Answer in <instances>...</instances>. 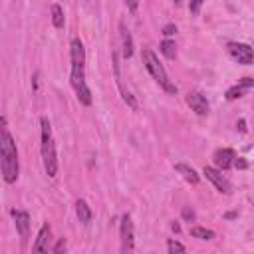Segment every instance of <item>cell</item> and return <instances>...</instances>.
Returning a JSON list of instances; mask_svg holds the SVG:
<instances>
[{"mask_svg":"<svg viewBox=\"0 0 254 254\" xmlns=\"http://www.w3.org/2000/svg\"><path fill=\"white\" fill-rule=\"evenodd\" d=\"M69 60H71V71H69V83L75 91V97L81 105L89 107L93 103L91 89L85 81V48L79 38H71L69 42Z\"/></svg>","mask_w":254,"mask_h":254,"instance_id":"6da1fadb","label":"cell"},{"mask_svg":"<svg viewBox=\"0 0 254 254\" xmlns=\"http://www.w3.org/2000/svg\"><path fill=\"white\" fill-rule=\"evenodd\" d=\"M0 171H2V179L8 185L16 183L18 173H20L18 149H16L14 137L8 129L6 117H0Z\"/></svg>","mask_w":254,"mask_h":254,"instance_id":"7a4b0ae2","label":"cell"},{"mask_svg":"<svg viewBox=\"0 0 254 254\" xmlns=\"http://www.w3.org/2000/svg\"><path fill=\"white\" fill-rule=\"evenodd\" d=\"M40 141H42L40 151H42L46 175L50 179H54L58 175V153H56V143H54V135H52V123L48 117L40 119Z\"/></svg>","mask_w":254,"mask_h":254,"instance_id":"3957f363","label":"cell"},{"mask_svg":"<svg viewBox=\"0 0 254 254\" xmlns=\"http://www.w3.org/2000/svg\"><path fill=\"white\" fill-rule=\"evenodd\" d=\"M141 58H143V64H145V67H147V71L151 73V77L161 85V89L163 91H167L169 95H177V85H175V81L169 77V73H167V69H165V65L159 62V58L155 56V52L153 50H149V48H145L143 52H141Z\"/></svg>","mask_w":254,"mask_h":254,"instance_id":"277c9868","label":"cell"},{"mask_svg":"<svg viewBox=\"0 0 254 254\" xmlns=\"http://www.w3.org/2000/svg\"><path fill=\"white\" fill-rule=\"evenodd\" d=\"M119 240H121V250L123 252H133L135 250V226H133L131 214H123L121 216Z\"/></svg>","mask_w":254,"mask_h":254,"instance_id":"5b68a950","label":"cell"},{"mask_svg":"<svg viewBox=\"0 0 254 254\" xmlns=\"http://www.w3.org/2000/svg\"><path fill=\"white\" fill-rule=\"evenodd\" d=\"M226 52H228V56H230L234 62H238V64H242V65H250L252 60H254V52H252V48H250L248 44L228 42V44H226Z\"/></svg>","mask_w":254,"mask_h":254,"instance_id":"8992f818","label":"cell"},{"mask_svg":"<svg viewBox=\"0 0 254 254\" xmlns=\"http://www.w3.org/2000/svg\"><path fill=\"white\" fill-rule=\"evenodd\" d=\"M202 173H204V177L216 187L218 192H224V194H230V192H232V185L228 183L226 177H222V171H218V169H214V167H204Z\"/></svg>","mask_w":254,"mask_h":254,"instance_id":"52a82bcc","label":"cell"},{"mask_svg":"<svg viewBox=\"0 0 254 254\" xmlns=\"http://www.w3.org/2000/svg\"><path fill=\"white\" fill-rule=\"evenodd\" d=\"M113 73H115V81H117V87H119V91H121V97H123V101L131 107V109H137V101H135V97L129 93V89H125V85H123V79H121V67H119V56H117V52H113Z\"/></svg>","mask_w":254,"mask_h":254,"instance_id":"ba28073f","label":"cell"},{"mask_svg":"<svg viewBox=\"0 0 254 254\" xmlns=\"http://www.w3.org/2000/svg\"><path fill=\"white\" fill-rule=\"evenodd\" d=\"M12 218H14V224H16V230L22 238V242L28 240V234H30V214L26 210H10Z\"/></svg>","mask_w":254,"mask_h":254,"instance_id":"9c48e42d","label":"cell"},{"mask_svg":"<svg viewBox=\"0 0 254 254\" xmlns=\"http://www.w3.org/2000/svg\"><path fill=\"white\" fill-rule=\"evenodd\" d=\"M187 103H189V107H190L196 115H206L208 109H210L206 97H204L200 91H189V93H187Z\"/></svg>","mask_w":254,"mask_h":254,"instance_id":"30bf717a","label":"cell"},{"mask_svg":"<svg viewBox=\"0 0 254 254\" xmlns=\"http://www.w3.org/2000/svg\"><path fill=\"white\" fill-rule=\"evenodd\" d=\"M234 157H236V153L232 151V149H218V151H214V155H212V159H214V169H218V171H228L232 165H234Z\"/></svg>","mask_w":254,"mask_h":254,"instance_id":"8fae6325","label":"cell"},{"mask_svg":"<svg viewBox=\"0 0 254 254\" xmlns=\"http://www.w3.org/2000/svg\"><path fill=\"white\" fill-rule=\"evenodd\" d=\"M254 87V79L252 77H242L236 85H232V87H228L226 89V99L228 101H234V99H238V97H242V95H246L250 89Z\"/></svg>","mask_w":254,"mask_h":254,"instance_id":"7c38bea8","label":"cell"},{"mask_svg":"<svg viewBox=\"0 0 254 254\" xmlns=\"http://www.w3.org/2000/svg\"><path fill=\"white\" fill-rule=\"evenodd\" d=\"M50 234H52V228H50L48 222H44L42 228H40V232H38V238H36L34 244H32V250H34V252H48Z\"/></svg>","mask_w":254,"mask_h":254,"instance_id":"4fadbf2b","label":"cell"},{"mask_svg":"<svg viewBox=\"0 0 254 254\" xmlns=\"http://www.w3.org/2000/svg\"><path fill=\"white\" fill-rule=\"evenodd\" d=\"M175 171H177L187 183H190V185H198V181H200V177L196 175V171H194L192 167H189L187 163H177V165H175Z\"/></svg>","mask_w":254,"mask_h":254,"instance_id":"5bb4252c","label":"cell"},{"mask_svg":"<svg viewBox=\"0 0 254 254\" xmlns=\"http://www.w3.org/2000/svg\"><path fill=\"white\" fill-rule=\"evenodd\" d=\"M75 214H77V220H79L81 224H89L91 218H93V212H91L89 204H87L83 198H79V200L75 202Z\"/></svg>","mask_w":254,"mask_h":254,"instance_id":"9a60e30c","label":"cell"},{"mask_svg":"<svg viewBox=\"0 0 254 254\" xmlns=\"http://www.w3.org/2000/svg\"><path fill=\"white\" fill-rule=\"evenodd\" d=\"M119 32H121V42H123V58H131L133 56V38L123 22L119 24Z\"/></svg>","mask_w":254,"mask_h":254,"instance_id":"2e32d148","label":"cell"},{"mask_svg":"<svg viewBox=\"0 0 254 254\" xmlns=\"http://www.w3.org/2000/svg\"><path fill=\"white\" fill-rule=\"evenodd\" d=\"M52 24L54 28L62 30L64 24H65V16H64V8L60 4H52Z\"/></svg>","mask_w":254,"mask_h":254,"instance_id":"e0dca14e","label":"cell"},{"mask_svg":"<svg viewBox=\"0 0 254 254\" xmlns=\"http://www.w3.org/2000/svg\"><path fill=\"white\" fill-rule=\"evenodd\" d=\"M159 50H161V54H163L165 58H169V60H175V58H177V44H175L173 40H169V38L161 42V48H159Z\"/></svg>","mask_w":254,"mask_h":254,"instance_id":"ac0fdd59","label":"cell"},{"mask_svg":"<svg viewBox=\"0 0 254 254\" xmlns=\"http://www.w3.org/2000/svg\"><path fill=\"white\" fill-rule=\"evenodd\" d=\"M190 236L192 238H198V240H212L214 238V230L202 228V226H192L190 228Z\"/></svg>","mask_w":254,"mask_h":254,"instance_id":"d6986e66","label":"cell"},{"mask_svg":"<svg viewBox=\"0 0 254 254\" xmlns=\"http://www.w3.org/2000/svg\"><path fill=\"white\" fill-rule=\"evenodd\" d=\"M167 250H169L171 254H175V252H185L187 248H185L181 242H177V240H169V242H167Z\"/></svg>","mask_w":254,"mask_h":254,"instance_id":"ffe728a7","label":"cell"},{"mask_svg":"<svg viewBox=\"0 0 254 254\" xmlns=\"http://www.w3.org/2000/svg\"><path fill=\"white\" fill-rule=\"evenodd\" d=\"M202 2L204 0H189V10H190V14H198L200 12V8H202Z\"/></svg>","mask_w":254,"mask_h":254,"instance_id":"44dd1931","label":"cell"},{"mask_svg":"<svg viewBox=\"0 0 254 254\" xmlns=\"http://www.w3.org/2000/svg\"><path fill=\"white\" fill-rule=\"evenodd\" d=\"M65 250V238H60L54 246H52V252H56V254H60V252H64Z\"/></svg>","mask_w":254,"mask_h":254,"instance_id":"7402d4cb","label":"cell"},{"mask_svg":"<svg viewBox=\"0 0 254 254\" xmlns=\"http://www.w3.org/2000/svg\"><path fill=\"white\" fill-rule=\"evenodd\" d=\"M163 34H165L167 38H171V36H175V34H177V26H175V24H167V26L163 28Z\"/></svg>","mask_w":254,"mask_h":254,"instance_id":"603a6c76","label":"cell"},{"mask_svg":"<svg viewBox=\"0 0 254 254\" xmlns=\"http://www.w3.org/2000/svg\"><path fill=\"white\" fill-rule=\"evenodd\" d=\"M183 218H185V220H194V210H192L190 206H185V208H183Z\"/></svg>","mask_w":254,"mask_h":254,"instance_id":"cb8c5ba5","label":"cell"},{"mask_svg":"<svg viewBox=\"0 0 254 254\" xmlns=\"http://www.w3.org/2000/svg\"><path fill=\"white\" fill-rule=\"evenodd\" d=\"M232 167H236V169H246L248 163H246L242 157H234V165H232Z\"/></svg>","mask_w":254,"mask_h":254,"instance_id":"d4e9b609","label":"cell"},{"mask_svg":"<svg viewBox=\"0 0 254 254\" xmlns=\"http://www.w3.org/2000/svg\"><path fill=\"white\" fill-rule=\"evenodd\" d=\"M125 4L129 8V12H137V8H139V0H125Z\"/></svg>","mask_w":254,"mask_h":254,"instance_id":"484cf974","label":"cell"},{"mask_svg":"<svg viewBox=\"0 0 254 254\" xmlns=\"http://www.w3.org/2000/svg\"><path fill=\"white\" fill-rule=\"evenodd\" d=\"M238 127H240V131H242V133H246V123H244V119H240V121H238Z\"/></svg>","mask_w":254,"mask_h":254,"instance_id":"4316f807","label":"cell"},{"mask_svg":"<svg viewBox=\"0 0 254 254\" xmlns=\"http://www.w3.org/2000/svg\"><path fill=\"white\" fill-rule=\"evenodd\" d=\"M171 228H173V230H175V232H179V230H181V226H179V224H177V222H173V224H171Z\"/></svg>","mask_w":254,"mask_h":254,"instance_id":"83f0119b","label":"cell"},{"mask_svg":"<svg viewBox=\"0 0 254 254\" xmlns=\"http://www.w3.org/2000/svg\"><path fill=\"white\" fill-rule=\"evenodd\" d=\"M173 2H175V6H181V2H183V0H173Z\"/></svg>","mask_w":254,"mask_h":254,"instance_id":"f1b7e54d","label":"cell"}]
</instances>
